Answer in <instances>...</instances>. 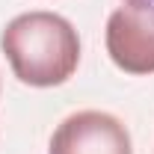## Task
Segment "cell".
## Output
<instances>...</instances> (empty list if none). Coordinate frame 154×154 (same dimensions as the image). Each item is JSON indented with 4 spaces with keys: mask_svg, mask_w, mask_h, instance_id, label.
Listing matches in <instances>:
<instances>
[{
    "mask_svg": "<svg viewBox=\"0 0 154 154\" xmlns=\"http://www.w3.org/2000/svg\"><path fill=\"white\" fill-rule=\"evenodd\" d=\"M0 48L12 71L27 86H59L80 62L77 30L54 12H24L6 24Z\"/></svg>",
    "mask_w": 154,
    "mask_h": 154,
    "instance_id": "1",
    "label": "cell"
},
{
    "mask_svg": "<svg viewBox=\"0 0 154 154\" xmlns=\"http://www.w3.org/2000/svg\"><path fill=\"white\" fill-rule=\"evenodd\" d=\"M48 154H134L128 128L110 113L80 110L51 136Z\"/></svg>",
    "mask_w": 154,
    "mask_h": 154,
    "instance_id": "2",
    "label": "cell"
},
{
    "mask_svg": "<svg viewBox=\"0 0 154 154\" xmlns=\"http://www.w3.org/2000/svg\"><path fill=\"white\" fill-rule=\"evenodd\" d=\"M107 54L128 74L154 71V18L131 6L116 9L107 21Z\"/></svg>",
    "mask_w": 154,
    "mask_h": 154,
    "instance_id": "3",
    "label": "cell"
},
{
    "mask_svg": "<svg viewBox=\"0 0 154 154\" xmlns=\"http://www.w3.org/2000/svg\"><path fill=\"white\" fill-rule=\"evenodd\" d=\"M131 9H136V12H142V15H148V18H154V0H125Z\"/></svg>",
    "mask_w": 154,
    "mask_h": 154,
    "instance_id": "4",
    "label": "cell"
}]
</instances>
